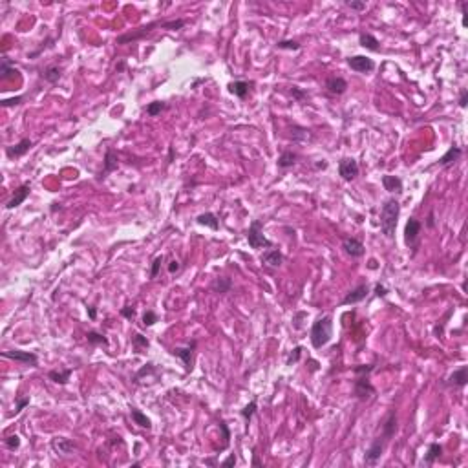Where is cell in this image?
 I'll list each match as a JSON object with an SVG mask.
<instances>
[{"label": "cell", "instance_id": "cell-60", "mask_svg": "<svg viewBox=\"0 0 468 468\" xmlns=\"http://www.w3.org/2000/svg\"><path fill=\"white\" fill-rule=\"evenodd\" d=\"M370 269H377V262L375 260H370V265H368Z\"/></svg>", "mask_w": 468, "mask_h": 468}, {"label": "cell", "instance_id": "cell-38", "mask_svg": "<svg viewBox=\"0 0 468 468\" xmlns=\"http://www.w3.org/2000/svg\"><path fill=\"white\" fill-rule=\"evenodd\" d=\"M167 108H168V104L165 101H154L146 106V114L150 115V117H156V115H159L163 110H167Z\"/></svg>", "mask_w": 468, "mask_h": 468}, {"label": "cell", "instance_id": "cell-57", "mask_svg": "<svg viewBox=\"0 0 468 468\" xmlns=\"http://www.w3.org/2000/svg\"><path fill=\"white\" fill-rule=\"evenodd\" d=\"M88 317H90L92 320H95V318H97V309L94 306L88 307Z\"/></svg>", "mask_w": 468, "mask_h": 468}, {"label": "cell", "instance_id": "cell-20", "mask_svg": "<svg viewBox=\"0 0 468 468\" xmlns=\"http://www.w3.org/2000/svg\"><path fill=\"white\" fill-rule=\"evenodd\" d=\"M397 432V412L395 408H391L390 412H388V415H386L384 422H382V437L386 439V441H390L393 435H395Z\"/></svg>", "mask_w": 468, "mask_h": 468}, {"label": "cell", "instance_id": "cell-33", "mask_svg": "<svg viewBox=\"0 0 468 468\" xmlns=\"http://www.w3.org/2000/svg\"><path fill=\"white\" fill-rule=\"evenodd\" d=\"M17 70H15V64H13L11 59H7V57H2V60H0V77L4 79V81H7V79H13L15 75H17Z\"/></svg>", "mask_w": 468, "mask_h": 468}, {"label": "cell", "instance_id": "cell-29", "mask_svg": "<svg viewBox=\"0 0 468 468\" xmlns=\"http://www.w3.org/2000/svg\"><path fill=\"white\" fill-rule=\"evenodd\" d=\"M72 373H73V370H70V368H66V370H51V372L48 373V377H49V380H53L55 384L64 386L70 382Z\"/></svg>", "mask_w": 468, "mask_h": 468}, {"label": "cell", "instance_id": "cell-45", "mask_svg": "<svg viewBox=\"0 0 468 468\" xmlns=\"http://www.w3.org/2000/svg\"><path fill=\"white\" fill-rule=\"evenodd\" d=\"M291 95H293V99L296 102H304L307 99V92H304L302 88H298V86H291Z\"/></svg>", "mask_w": 468, "mask_h": 468}, {"label": "cell", "instance_id": "cell-34", "mask_svg": "<svg viewBox=\"0 0 468 468\" xmlns=\"http://www.w3.org/2000/svg\"><path fill=\"white\" fill-rule=\"evenodd\" d=\"M130 415H132V421L138 424V426H141V428H146V430H150L152 428V421L146 417V415L141 412V410H138V408H132L130 410Z\"/></svg>", "mask_w": 468, "mask_h": 468}, {"label": "cell", "instance_id": "cell-55", "mask_svg": "<svg viewBox=\"0 0 468 468\" xmlns=\"http://www.w3.org/2000/svg\"><path fill=\"white\" fill-rule=\"evenodd\" d=\"M180 267H181L180 262H178V260H172V262L168 264V273H170V275H174V273H178V271H180Z\"/></svg>", "mask_w": 468, "mask_h": 468}, {"label": "cell", "instance_id": "cell-4", "mask_svg": "<svg viewBox=\"0 0 468 468\" xmlns=\"http://www.w3.org/2000/svg\"><path fill=\"white\" fill-rule=\"evenodd\" d=\"M377 391L373 388V384L370 382V375H357L353 382V395L359 399V401L366 402L370 399H373Z\"/></svg>", "mask_w": 468, "mask_h": 468}, {"label": "cell", "instance_id": "cell-6", "mask_svg": "<svg viewBox=\"0 0 468 468\" xmlns=\"http://www.w3.org/2000/svg\"><path fill=\"white\" fill-rule=\"evenodd\" d=\"M2 357L4 359H11L15 362H20V364H26V366L37 368L39 366V357L31 351H22V349H6L2 351Z\"/></svg>", "mask_w": 468, "mask_h": 468}, {"label": "cell", "instance_id": "cell-43", "mask_svg": "<svg viewBox=\"0 0 468 468\" xmlns=\"http://www.w3.org/2000/svg\"><path fill=\"white\" fill-rule=\"evenodd\" d=\"M156 322H159V317H157V313H154V311H144V315H143V326L144 328H150V326H154Z\"/></svg>", "mask_w": 468, "mask_h": 468}, {"label": "cell", "instance_id": "cell-58", "mask_svg": "<svg viewBox=\"0 0 468 468\" xmlns=\"http://www.w3.org/2000/svg\"><path fill=\"white\" fill-rule=\"evenodd\" d=\"M426 225H428V227H430V229L435 227V222H433V212H430V214H428V222H426Z\"/></svg>", "mask_w": 468, "mask_h": 468}, {"label": "cell", "instance_id": "cell-59", "mask_svg": "<svg viewBox=\"0 0 468 468\" xmlns=\"http://www.w3.org/2000/svg\"><path fill=\"white\" fill-rule=\"evenodd\" d=\"M252 465H254V467H262V463H260V459H258V456H256V454H252Z\"/></svg>", "mask_w": 468, "mask_h": 468}, {"label": "cell", "instance_id": "cell-1", "mask_svg": "<svg viewBox=\"0 0 468 468\" xmlns=\"http://www.w3.org/2000/svg\"><path fill=\"white\" fill-rule=\"evenodd\" d=\"M401 216V203L395 198L386 199L380 209V231L388 240H395L397 222Z\"/></svg>", "mask_w": 468, "mask_h": 468}, {"label": "cell", "instance_id": "cell-16", "mask_svg": "<svg viewBox=\"0 0 468 468\" xmlns=\"http://www.w3.org/2000/svg\"><path fill=\"white\" fill-rule=\"evenodd\" d=\"M51 448H53V452L57 454V456H70L77 446H75V443H73L72 439L68 437H55L51 439Z\"/></svg>", "mask_w": 468, "mask_h": 468}, {"label": "cell", "instance_id": "cell-39", "mask_svg": "<svg viewBox=\"0 0 468 468\" xmlns=\"http://www.w3.org/2000/svg\"><path fill=\"white\" fill-rule=\"evenodd\" d=\"M163 262H165V256L163 254H159V256H156L154 258V262H152V267H150V280H154V278H157V275H159V271H161V265Z\"/></svg>", "mask_w": 468, "mask_h": 468}, {"label": "cell", "instance_id": "cell-36", "mask_svg": "<svg viewBox=\"0 0 468 468\" xmlns=\"http://www.w3.org/2000/svg\"><path fill=\"white\" fill-rule=\"evenodd\" d=\"M256 412H258V401H256V399H252V401L247 404L245 408L240 412L241 417H243V421H245L247 426H249V422L252 421V417H254V414H256Z\"/></svg>", "mask_w": 468, "mask_h": 468}, {"label": "cell", "instance_id": "cell-31", "mask_svg": "<svg viewBox=\"0 0 468 468\" xmlns=\"http://www.w3.org/2000/svg\"><path fill=\"white\" fill-rule=\"evenodd\" d=\"M359 44L362 48L370 49V51H378V49H380V42H378L377 37L372 35V33H360Z\"/></svg>", "mask_w": 468, "mask_h": 468}, {"label": "cell", "instance_id": "cell-40", "mask_svg": "<svg viewBox=\"0 0 468 468\" xmlns=\"http://www.w3.org/2000/svg\"><path fill=\"white\" fill-rule=\"evenodd\" d=\"M220 432H222V437H223V444L220 450H223V448H227L229 443H231V430H229L225 421H220Z\"/></svg>", "mask_w": 468, "mask_h": 468}, {"label": "cell", "instance_id": "cell-32", "mask_svg": "<svg viewBox=\"0 0 468 468\" xmlns=\"http://www.w3.org/2000/svg\"><path fill=\"white\" fill-rule=\"evenodd\" d=\"M441 456H443V446H441L439 443H432L430 446H428V452L424 454V459H422V463L430 467V465H433V463L437 461Z\"/></svg>", "mask_w": 468, "mask_h": 468}, {"label": "cell", "instance_id": "cell-15", "mask_svg": "<svg viewBox=\"0 0 468 468\" xmlns=\"http://www.w3.org/2000/svg\"><path fill=\"white\" fill-rule=\"evenodd\" d=\"M262 264H264L265 267H269V269H278V267L283 264L282 251L276 249V247H271V249L264 251V254H262Z\"/></svg>", "mask_w": 468, "mask_h": 468}, {"label": "cell", "instance_id": "cell-3", "mask_svg": "<svg viewBox=\"0 0 468 468\" xmlns=\"http://www.w3.org/2000/svg\"><path fill=\"white\" fill-rule=\"evenodd\" d=\"M247 241H249L251 249H262V247L271 249V247H275V243L264 234V223L260 220H254L251 223V227L247 231Z\"/></svg>", "mask_w": 468, "mask_h": 468}, {"label": "cell", "instance_id": "cell-9", "mask_svg": "<svg viewBox=\"0 0 468 468\" xmlns=\"http://www.w3.org/2000/svg\"><path fill=\"white\" fill-rule=\"evenodd\" d=\"M194 351H196V340H192V342L188 344V346H185V348H174L172 349V355L174 357H178V359L183 362V366H185V372H192V364H194Z\"/></svg>", "mask_w": 468, "mask_h": 468}, {"label": "cell", "instance_id": "cell-26", "mask_svg": "<svg viewBox=\"0 0 468 468\" xmlns=\"http://www.w3.org/2000/svg\"><path fill=\"white\" fill-rule=\"evenodd\" d=\"M296 161H298V154L293 150H285L280 154V157H278V161H276V165H278V168H282V170H287V168L294 167L296 165Z\"/></svg>", "mask_w": 468, "mask_h": 468}, {"label": "cell", "instance_id": "cell-53", "mask_svg": "<svg viewBox=\"0 0 468 468\" xmlns=\"http://www.w3.org/2000/svg\"><path fill=\"white\" fill-rule=\"evenodd\" d=\"M373 293H375V296H378V298H384L386 294H388V289H386L382 283H377L375 289H373Z\"/></svg>", "mask_w": 468, "mask_h": 468}, {"label": "cell", "instance_id": "cell-13", "mask_svg": "<svg viewBox=\"0 0 468 468\" xmlns=\"http://www.w3.org/2000/svg\"><path fill=\"white\" fill-rule=\"evenodd\" d=\"M370 294V285L368 283H360L355 289H351L346 296L342 298V306H353V304H359V302L366 300V296Z\"/></svg>", "mask_w": 468, "mask_h": 468}, {"label": "cell", "instance_id": "cell-51", "mask_svg": "<svg viewBox=\"0 0 468 468\" xmlns=\"http://www.w3.org/2000/svg\"><path fill=\"white\" fill-rule=\"evenodd\" d=\"M307 315L304 311H298V313H294V317H293V328L294 329H302L304 326H302V322H300V318H306Z\"/></svg>", "mask_w": 468, "mask_h": 468}, {"label": "cell", "instance_id": "cell-41", "mask_svg": "<svg viewBox=\"0 0 468 468\" xmlns=\"http://www.w3.org/2000/svg\"><path fill=\"white\" fill-rule=\"evenodd\" d=\"M4 444H6V448L7 450H18L20 448V437H18L17 433L15 435H7L6 439H4Z\"/></svg>", "mask_w": 468, "mask_h": 468}, {"label": "cell", "instance_id": "cell-11", "mask_svg": "<svg viewBox=\"0 0 468 468\" xmlns=\"http://www.w3.org/2000/svg\"><path fill=\"white\" fill-rule=\"evenodd\" d=\"M348 66L357 73H370L375 70V62L366 55H353L348 59Z\"/></svg>", "mask_w": 468, "mask_h": 468}, {"label": "cell", "instance_id": "cell-50", "mask_svg": "<svg viewBox=\"0 0 468 468\" xmlns=\"http://www.w3.org/2000/svg\"><path fill=\"white\" fill-rule=\"evenodd\" d=\"M22 101H24V97H22V95L11 97V99H4V101H2V106H4V108H9V106H17V104H20Z\"/></svg>", "mask_w": 468, "mask_h": 468}, {"label": "cell", "instance_id": "cell-19", "mask_svg": "<svg viewBox=\"0 0 468 468\" xmlns=\"http://www.w3.org/2000/svg\"><path fill=\"white\" fill-rule=\"evenodd\" d=\"M30 190H31V187L28 185V183H24V185H20L15 190V194L11 196V199L7 201L6 203V209L7 210H13V209H17L18 205H22L26 201V198L30 196Z\"/></svg>", "mask_w": 468, "mask_h": 468}, {"label": "cell", "instance_id": "cell-22", "mask_svg": "<svg viewBox=\"0 0 468 468\" xmlns=\"http://www.w3.org/2000/svg\"><path fill=\"white\" fill-rule=\"evenodd\" d=\"M461 156H463V148H459V146H450L444 156L439 157L437 167H441V168L450 167V165H454L456 161H459V157Z\"/></svg>", "mask_w": 468, "mask_h": 468}, {"label": "cell", "instance_id": "cell-56", "mask_svg": "<svg viewBox=\"0 0 468 468\" xmlns=\"http://www.w3.org/2000/svg\"><path fill=\"white\" fill-rule=\"evenodd\" d=\"M220 465H222V467H234V465H236V456H234V454H231V456H229L225 461L220 463Z\"/></svg>", "mask_w": 468, "mask_h": 468}, {"label": "cell", "instance_id": "cell-18", "mask_svg": "<svg viewBox=\"0 0 468 468\" xmlns=\"http://www.w3.org/2000/svg\"><path fill=\"white\" fill-rule=\"evenodd\" d=\"M326 90L329 92L331 95H342V94H346V90H348V81L344 77H336V75L328 77V81H326Z\"/></svg>", "mask_w": 468, "mask_h": 468}, {"label": "cell", "instance_id": "cell-5", "mask_svg": "<svg viewBox=\"0 0 468 468\" xmlns=\"http://www.w3.org/2000/svg\"><path fill=\"white\" fill-rule=\"evenodd\" d=\"M163 22H165V20H156V22H150V24H146V26H141V28H138L136 31L119 35L115 39V44H128V42L139 41V39H143V37L150 35L152 31H154V28H163Z\"/></svg>", "mask_w": 468, "mask_h": 468}, {"label": "cell", "instance_id": "cell-35", "mask_svg": "<svg viewBox=\"0 0 468 468\" xmlns=\"http://www.w3.org/2000/svg\"><path fill=\"white\" fill-rule=\"evenodd\" d=\"M86 340H88V344H92V346H108V338L102 335V333H97V331H88L86 333Z\"/></svg>", "mask_w": 468, "mask_h": 468}, {"label": "cell", "instance_id": "cell-2", "mask_svg": "<svg viewBox=\"0 0 468 468\" xmlns=\"http://www.w3.org/2000/svg\"><path fill=\"white\" fill-rule=\"evenodd\" d=\"M309 338H311V344L315 349L324 348L326 344L331 340L333 336V318L329 315H324V317H318L311 326V333H309Z\"/></svg>", "mask_w": 468, "mask_h": 468}, {"label": "cell", "instance_id": "cell-61", "mask_svg": "<svg viewBox=\"0 0 468 468\" xmlns=\"http://www.w3.org/2000/svg\"><path fill=\"white\" fill-rule=\"evenodd\" d=\"M115 68H117V70H125V62H119V64H117Z\"/></svg>", "mask_w": 468, "mask_h": 468}, {"label": "cell", "instance_id": "cell-44", "mask_svg": "<svg viewBox=\"0 0 468 468\" xmlns=\"http://www.w3.org/2000/svg\"><path fill=\"white\" fill-rule=\"evenodd\" d=\"M26 406H30V397H15V414H20Z\"/></svg>", "mask_w": 468, "mask_h": 468}, {"label": "cell", "instance_id": "cell-17", "mask_svg": "<svg viewBox=\"0 0 468 468\" xmlns=\"http://www.w3.org/2000/svg\"><path fill=\"white\" fill-rule=\"evenodd\" d=\"M468 382V366H461L459 370H456V372L452 373L450 377L446 378V382L444 384L446 386H452V388H465Z\"/></svg>", "mask_w": 468, "mask_h": 468}, {"label": "cell", "instance_id": "cell-21", "mask_svg": "<svg viewBox=\"0 0 468 468\" xmlns=\"http://www.w3.org/2000/svg\"><path fill=\"white\" fill-rule=\"evenodd\" d=\"M117 167H119L117 154H115L114 148H108V150H106V154H104V167H102V172H101V176H99V180H104V178H106L110 172L117 170Z\"/></svg>", "mask_w": 468, "mask_h": 468}, {"label": "cell", "instance_id": "cell-8", "mask_svg": "<svg viewBox=\"0 0 468 468\" xmlns=\"http://www.w3.org/2000/svg\"><path fill=\"white\" fill-rule=\"evenodd\" d=\"M359 163L353 157H342L338 161V174L344 181H353L359 176Z\"/></svg>", "mask_w": 468, "mask_h": 468}, {"label": "cell", "instance_id": "cell-42", "mask_svg": "<svg viewBox=\"0 0 468 468\" xmlns=\"http://www.w3.org/2000/svg\"><path fill=\"white\" fill-rule=\"evenodd\" d=\"M276 48L280 49H291V51H298L302 48L296 41H278L276 42Z\"/></svg>", "mask_w": 468, "mask_h": 468}, {"label": "cell", "instance_id": "cell-47", "mask_svg": "<svg viewBox=\"0 0 468 468\" xmlns=\"http://www.w3.org/2000/svg\"><path fill=\"white\" fill-rule=\"evenodd\" d=\"M300 355H302V346H296V348L289 353V357H287V360H285V364L287 366H293V364H296L298 362V359H300Z\"/></svg>", "mask_w": 468, "mask_h": 468}, {"label": "cell", "instance_id": "cell-49", "mask_svg": "<svg viewBox=\"0 0 468 468\" xmlns=\"http://www.w3.org/2000/svg\"><path fill=\"white\" fill-rule=\"evenodd\" d=\"M346 6L355 9V11H364V9H366V2H360V0H346Z\"/></svg>", "mask_w": 468, "mask_h": 468}, {"label": "cell", "instance_id": "cell-28", "mask_svg": "<svg viewBox=\"0 0 468 468\" xmlns=\"http://www.w3.org/2000/svg\"><path fill=\"white\" fill-rule=\"evenodd\" d=\"M289 132H291V138H293V141H296V143H304V141H311V139H313L311 130H309V128H306V126L293 125Z\"/></svg>", "mask_w": 468, "mask_h": 468}, {"label": "cell", "instance_id": "cell-54", "mask_svg": "<svg viewBox=\"0 0 468 468\" xmlns=\"http://www.w3.org/2000/svg\"><path fill=\"white\" fill-rule=\"evenodd\" d=\"M467 104H468V90L463 88L461 94H459V106H461V108H467Z\"/></svg>", "mask_w": 468, "mask_h": 468}, {"label": "cell", "instance_id": "cell-7", "mask_svg": "<svg viewBox=\"0 0 468 468\" xmlns=\"http://www.w3.org/2000/svg\"><path fill=\"white\" fill-rule=\"evenodd\" d=\"M386 441L382 435H378V437H375V441L372 443V446L366 450V454H364V463H366L368 467H373V465H377L378 459L382 457V452H384V446H386Z\"/></svg>", "mask_w": 468, "mask_h": 468}, {"label": "cell", "instance_id": "cell-14", "mask_svg": "<svg viewBox=\"0 0 468 468\" xmlns=\"http://www.w3.org/2000/svg\"><path fill=\"white\" fill-rule=\"evenodd\" d=\"M33 148V141L28 138L20 139L17 144H11V146H6V156L9 157V159H18V157L26 156L28 152Z\"/></svg>", "mask_w": 468, "mask_h": 468}, {"label": "cell", "instance_id": "cell-10", "mask_svg": "<svg viewBox=\"0 0 468 468\" xmlns=\"http://www.w3.org/2000/svg\"><path fill=\"white\" fill-rule=\"evenodd\" d=\"M421 229H422V223L417 220V218H410L406 222V227H404V241L408 247H417V240H419Z\"/></svg>", "mask_w": 468, "mask_h": 468}, {"label": "cell", "instance_id": "cell-52", "mask_svg": "<svg viewBox=\"0 0 468 468\" xmlns=\"http://www.w3.org/2000/svg\"><path fill=\"white\" fill-rule=\"evenodd\" d=\"M121 315L125 318H128V320H132L134 317H136V307L134 306H125L123 309H121Z\"/></svg>", "mask_w": 468, "mask_h": 468}, {"label": "cell", "instance_id": "cell-27", "mask_svg": "<svg viewBox=\"0 0 468 468\" xmlns=\"http://www.w3.org/2000/svg\"><path fill=\"white\" fill-rule=\"evenodd\" d=\"M41 77L46 81V83L49 84H57L59 83V79L62 77V68L57 66V64H51V66L44 68L41 73Z\"/></svg>", "mask_w": 468, "mask_h": 468}, {"label": "cell", "instance_id": "cell-12", "mask_svg": "<svg viewBox=\"0 0 468 468\" xmlns=\"http://www.w3.org/2000/svg\"><path fill=\"white\" fill-rule=\"evenodd\" d=\"M342 249L348 256H351V258H362V256L366 254V247H364V243H362L360 240H357V238H353V236L344 238Z\"/></svg>", "mask_w": 468, "mask_h": 468}, {"label": "cell", "instance_id": "cell-48", "mask_svg": "<svg viewBox=\"0 0 468 468\" xmlns=\"http://www.w3.org/2000/svg\"><path fill=\"white\" fill-rule=\"evenodd\" d=\"M373 370H375L373 364H359V366L353 368V373L355 375H370Z\"/></svg>", "mask_w": 468, "mask_h": 468}, {"label": "cell", "instance_id": "cell-30", "mask_svg": "<svg viewBox=\"0 0 468 468\" xmlns=\"http://www.w3.org/2000/svg\"><path fill=\"white\" fill-rule=\"evenodd\" d=\"M196 223H198V225H203V227L212 229V231H218V229H220V220H218V216L214 212H203V214H199V216L196 218Z\"/></svg>", "mask_w": 468, "mask_h": 468}, {"label": "cell", "instance_id": "cell-37", "mask_svg": "<svg viewBox=\"0 0 468 468\" xmlns=\"http://www.w3.org/2000/svg\"><path fill=\"white\" fill-rule=\"evenodd\" d=\"M132 346L136 351H143V349H148V346H150V342H148V338L146 336H143L141 333H134L132 335Z\"/></svg>", "mask_w": 468, "mask_h": 468}, {"label": "cell", "instance_id": "cell-24", "mask_svg": "<svg viewBox=\"0 0 468 468\" xmlns=\"http://www.w3.org/2000/svg\"><path fill=\"white\" fill-rule=\"evenodd\" d=\"M251 86L252 83H247V81H234V83L229 84V92L238 97V99H245L249 95V92H251Z\"/></svg>", "mask_w": 468, "mask_h": 468}, {"label": "cell", "instance_id": "cell-46", "mask_svg": "<svg viewBox=\"0 0 468 468\" xmlns=\"http://www.w3.org/2000/svg\"><path fill=\"white\" fill-rule=\"evenodd\" d=\"M154 373H156V366H154V364H144V366L136 373V382H138L141 377H144V375L148 377V375H154Z\"/></svg>", "mask_w": 468, "mask_h": 468}, {"label": "cell", "instance_id": "cell-25", "mask_svg": "<svg viewBox=\"0 0 468 468\" xmlns=\"http://www.w3.org/2000/svg\"><path fill=\"white\" fill-rule=\"evenodd\" d=\"M210 289H212L214 293H218V294H225V293H229V291L233 289V280H231V278H227V276H218V278H214V280H212V283H210Z\"/></svg>", "mask_w": 468, "mask_h": 468}, {"label": "cell", "instance_id": "cell-23", "mask_svg": "<svg viewBox=\"0 0 468 468\" xmlns=\"http://www.w3.org/2000/svg\"><path fill=\"white\" fill-rule=\"evenodd\" d=\"M382 187H384V190H388L390 194H402V180L399 176H391V174L382 176Z\"/></svg>", "mask_w": 468, "mask_h": 468}]
</instances>
